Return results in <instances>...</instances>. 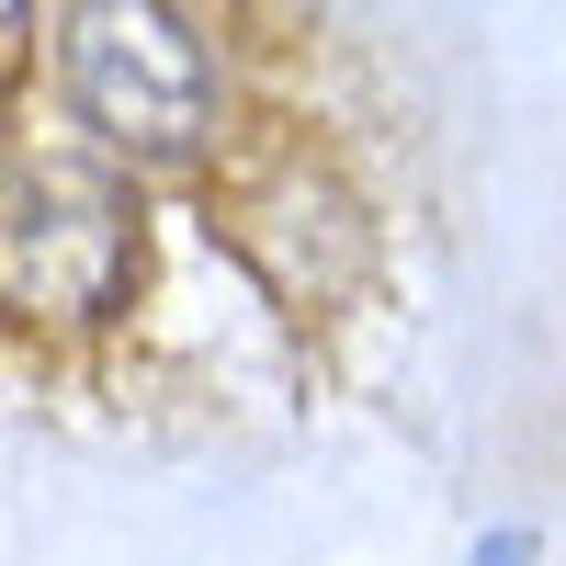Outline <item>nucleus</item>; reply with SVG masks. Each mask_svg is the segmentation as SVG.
Returning a JSON list of instances; mask_svg holds the SVG:
<instances>
[{"label":"nucleus","mask_w":566,"mask_h":566,"mask_svg":"<svg viewBox=\"0 0 566 566\" xmlns=\"http://www.w3.org/2000/svg\"><path fill=\"white\" fill-rule=\"evenodd\" d=\"M57 57H69V103L103 136H125V148L181 159L216 125V57L159 0H80L57 23Z\"/></svg>","instance_id":"1"},{"label":"nucleus","mask_w":566,"mask_h":566,"mask_svg":"<svg viewBox=\"0 0 566 566\" xmlns=\"http://www.w3.org/2000/svg\"><path fill=\"white\" fill-rule=\"evenodd\" d=\"M125 250H136V205L103 159H34L23 205H12V272L34 306L57 317H103L114 283H125Z\"/></svg>","instance_id":"2"},{"label":"nucleus","mask_w":566,"mask_h":566,"mask_svg":"<svg viewBox=\"0 0 566 566\" xmlns=\"http://www.w3.org/2000/svg\"><path fill=\"white\" fill-rule=\"evenodd\" d=\"M476 566H533V544H522V533H499V544H476Z\"/></svg>","instance_id":"3"}]
</instances>
